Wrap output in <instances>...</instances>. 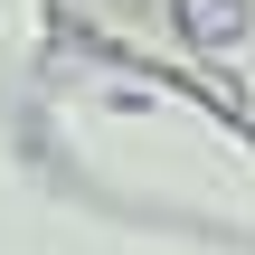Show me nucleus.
Masks as SVG:
<instances>
[{"mask_svg": "<svg viewBox=\"0 0 255 255\" xmlns=\"http://www.w3.org/2000/svg\"><path fill=\"white\" fill-rule=\"evenodd\" d=\"M180 9H189V28H199V38H208V47H218V38H227V28H237V9H227V0H180Z\"/></svg>", "mask_w": 255, "mask_h": 255, "instance_id": "f257e3e1", "label": "nucleus"}]
</instances>
